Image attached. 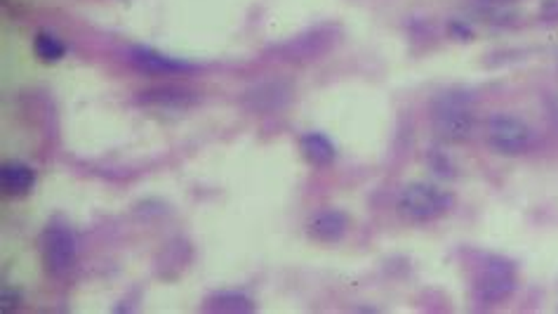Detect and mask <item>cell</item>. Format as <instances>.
Masks as SVG:
<instances>
[{"label":"cell","mask_w":558,"mask_h":314,"mask_svg":"<svg viewBox=\"0 0 558 314\" xmlns=\"http://www.w3.org/2000/svg\"><path fill=\"white\" fill-rule=\"evenodd\" d=\"M17 307H19V293L10 291V289H3V305H0V310L10 312V310H17Z\"/></svg>","instance_id":"15"},{"label":"cell","mask_w":558,"mask_h":314,"mask_svg":"<svg viewBox=\"0 0 558 314\" xmlns=\"http://www.w3.org/2000/svg\"><path fill=\"white\" fill-rule=\"evenodd\" d=\"M0 184L8 196H26L36 187V170L24 161H5L0 166Z\"/></svg>","instance_id":"10"},{"label":"cell","mask_w":558,"mask_h":314,"mask_svg":"<svg viewBox=\"0 0 558 314\" xmlns=\"http://www.w3.org/2000/svg\"><path fill=\"white\" fill-rule=\"evenodd\" d=\"M252 300L238 291H219L208 298V310L215 312H252Z\"/></svg>","instance_id":"13"},{"label":"cell","mask_w":558,"mask_h":314,"mask_svg":"<svg viewBox=\"0 0 558 314\" xmlns=\"http://www.w3.org/2000/svg\"><path fill=\"white\" fill-rule=\"evenodd\" d=\"M40 253H43V265L47 274L64 277L75 265L78 258V246H75L73 231L66 224H50L40 241Z\"/></svg>","instance_id":"3"},{"label":"cell","mask_w":558,"mask_h":314,"mask_svg":"<svg viewBox=\"0 0 558 314\" xmlns=\"http://www.w3.org/2000/svg\"><path fill=\"white\" fill-rule=\"evenodd\" d=\"M299 152L306 159L309 166L314 168H326L335 161L337 149L333 140L323 133H304L299 138Z\"/></svg>","instance_id":"11"},{"label":"cell","mask_w":558,"mask_h":314,"mask_svg":"<svg viewBox=\"0 0 558 314\" xmlns=\"http://www.w3.org/2000/svg\"><path fill=\"white\" fill-rule=\"evenodd\" d=\"M478 3H485V5H507V3H514V0H478Z\"/></svg>","instance_id":"16"},{"label":"cell","mask_w":558,"mask_h":314,"mask_svg":"<svg viewBox=\"0 0 558 314\" xmlns=\"http://www.w3.org/2000/svg\"><path fill=\"white\" fill-rule=\"evenodd\" d=\"M137 104L156 109H189L198 102V92L182 85H156L149 90L137 92Z\"/></svg>","instance_id":"9"},{"label":"cell","mask_w":558,"mask_h":314,"mask_svg":"<svg viewBox=\"0 0 558 314\" xmlns=\"http://www.w3.org/2000/svg\"><path fill=\"white\" fill-rule=\"evenodd\" d=\"M431 126L438 140L459 145L473 135L476 116H473L471 102L464 92H443L433 102Z\"/></svg>","instance_id":"1"},{"label":"cell","mask_w":558,"mask_h":314,"mask_svg":"<svg viewBox=\"0 0 558 314\" xmlns=\"http://www.w3.org/2000/svg\"><path fill=\"white\" fill-rule=\"evenodd\" d=\"M130 64L137 71L149 73V76H177V73H191L198 69V64H194V61L170 57V54L158 52L149 45H132Z\"/></svg>","instance_id":"6"},{"label":"cell","mask_w":558,"mask_h":314,"mask_svg":"<svg viewBox=\"0 0 558 314\" xmlns=\"http://www.w3.org/2000/svg\"><path fill=\"white\" fill-rule=\"evenodd\" d=\"M349 229V215L340 208H323L306 220V234L318 243L342 241Z\"/></svg>","instance_id":"8"},{"label":"cell","mask_w":558,"mask_h":314,"mask_svg":"<svg viewBox=\"0 0 558 314\" xmlns=\"http://www.w3.org/2000/svg\"><path fill=\"white\" fill-rule=\"evenodd\" d=\"M292 95V87L287 80H264V83H257L250 90H245L243 95V104L250 109V111H278L287 104Z\"/></svg>","instance_id":"7"},{"label":"cell","mask_w":558,"mask_h":314,"mask_svg":"<svg viewBox=\"0 0 558 314\" xmlns=\"http://www.w3.org/2000/svg\"><path fill=\"white\" fill-rule=\"evenodd\" d=\"M33 52H36V57L40 61H45V64H54V61L64 59L66 45H64V40L57 38L54 33L38 31L36 38H33Z\"/></svg>","instance_id":"12"},{"label":"cell","mask_w":558,"mask_h":314,"mask_svg":"<svg viewBox=\"0 0 558 314\" xmlns=\"http://www.w3.org/2000/svg\"><path fill=\"white\" fill-rule=\"evenodd\" d=\"M516 289V270L507 260L492 258L473 282V298L483 305H497Z\"/></svg>","instance_id":"4"},{"label":"cell","mask_w":558,"mask_h":314,"mask_svg":"<svg viewBox=\"0 0 558 314\" xmlns=\"http://www.w3.org/2000/svg\"><path fill=\"white\" fill-rule=\"evenodd\" d=\"M488 142L495 152L500 154H521L526 152L533 142V131L526 121L516 119V116L509 114H495L490 121H488Z\"/></svg>","instance_id":"5"},{"label":"cell","mask_w":558,"mask_h":314,"mask_svg":"<svg viewBox=\"0 0 558 314\" xmlns=\"http://www.w3.org/2000/svg\"><path fill=\"white\" fill-rule=\"evenodd\" d=\"M452 203V196L429 182H410L398 194V213L410 222H429L443 215Z\"/></svg>","instance_id":"2"},{"label":"cell","mask_w":558,"mask_h":314,"mask_svg":"<svg viewBox=\"0 0 558 314\" xmlns=\"http://www.w3.org/2000/svg\"><path fill=\"white\" fill-rule=\"evenodd\" d=\"M450 33L457 40H471L473 38V31H471V26L469 24H464V22H459V19H452L450 22Z\"/></svg>","instance_id":"14"}]
</instances>
